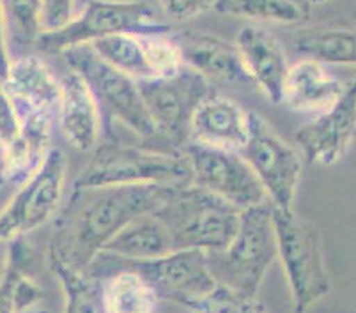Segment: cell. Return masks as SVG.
I'll use <instances>...</instances> for the list:
<instances>
[{
  "mask_svg": "<svg viewBox=\"0 0 356 313\" xmlns=\"http://www.w3.org/2000/svg\"><path fill=\"white\" fill-rule=\"evenodd\" d=\"M174 189L158 184L73 188L55 214L48 259L86 273L121 228L153 212Z\"/></svg>",
  "mask_w": 356,
  "mask_h": 313,
  "instance_id": "1",
  "label": "cell"
},
{
  "mask_svg": "<svg viewBox=\"0 0 356 313\" xmlns=\"http://www.w3.org/2000/svg\"><path fill=\"white\" fill-rule=\"evenodd\" d=\"M158 184L183 188L192 184V169L183 151L154 145H128L115 140L98 144L73 188Z\"/></svg>",
  "mask_w": 356,
  "mask_h": 313,
  "instance_id": "2",
  "label": "cell"
},
{
  "mask_svg": "<svg viewBox=\"0 0 356 313\" xmlns=\"http://www.w3.org/2000/svg\"><path fill=\"white\" fill-rule=\"evenodd\" d=\"M177 250L218 251L227 248L241 211L195 184L176 188L154 209Z\"/></svg>",
  "mask_w": 356,
  "mask_h": 313,
  "instance_id": "3",
  "label": "cell"
},
{
  "mask_svg": "<svg viewBox=\"0 0 356 313\" xmlns=\"http://www.w3.org/2000/svg\"><path fill=\"white\" fill-rule=\"evenodd\" d=\"M278 257L270 202L241 211L239 227L227 248L208 251L206 260L216 285L257 296L264 274Z\"/></svg>",
  "mask_w": 356,
  "mask_h": 313,
  "instance_id": "4",
  "label": "cell"
},
{
  "mask_svg": "<svg viewBox=\"0 0 356 313\" xmlns=\"http://www.w3.org/2000/svg\"><path fill=\"white\" fill-rule=\"evenodd\" d=\"M60 55L67 67L86 82L98 105L102 128L105 126L106 133H110V124L119 121L142 140L158 138L137 80L106 64L90 44L66 48Z\"/></svg>",
  "mask_w": 356,
  "mask_h": 313,
  "instance_id": "5",
  "label": "cell"
},
{
  "mask_svg": "<svg viewBox=\"0 0 356 313\" xmlns=\"http://www.w3.org/2000/svg\"><path fill=\"white\" fill-rule=\"evenodd\" d=\"M273 225L278 259L289 283L294 313H307L332 290L321 235L316 225L294 211L273 208Z\"/></svg>",
  "mask_w": 356,
  "mask_h": 313,
  "instance_id": "6",
  "label": "cell"
},
{
  "mask_svg": "<svg viewBox=\"0 0 356 313\" xmlns=\"http://www.w3.org/2000/svg\"><path fill=\"white\" fill-rule=\"evenodd\" d=\"M2 89L18 115L32 154L43 160L51 147L55 126H59L60 82L40 57L24 55L11 60Z\"/></svg>",
  "mask_w": 356,
  "mask_h": 313,
  "instance_id": "7",
  "label": "cell"
},
{
  "mask_svg": "<svg viewBox=\"0 0 356 313\" xmlns=\"http://www.w3.org/2000/svg\"><path fill=\"white\" fill-rule=\"evenodd\" d=\"M114 269L134 271L153 287L158 298L177 303L184 308L208 296L216 287L206 253L200 250H177L147 260H124L99 253L86 273L99 280Z\"/></svg>",
  "mask_w": 356,
  "mask_h": 313,
  "instance_id": "8",
  "label": "cell"
},
{
  "mask_svg": "<svg viewBox=\"0 0 356 313\" xmlns=\"http://www.w3.org/2000/svg\"><path fill=\"white\" fill-rule=\"evenodd\" d=\"M170 27L156 20L151 6L138 0H86L76 18L57 32H43L35 48L47 53H60L66 48L92 44L114 34H168Z\"/></svg>",
  "mask_w": 356,
  "mask_h": 313,
  "instance_id": "9",
  "label": "cell"
},
{
  "mask_svg": "<svg viewBox=\"0 0 356 313\" xmlns=\"http://www.w3.org/2000/svg\"><path fill=\"white\" fill-rule=\"evenodd\" d=\"M137 85L158 138L168 147L183 151L188 144L193 114L200 103L215 94V85L188 66L170 75L137 80Z\"/></svg>",
  "mask_w": 356,
  "mask_h": 313,
  "instance_id": "10",
  "label": "cell"
},
{
  "mask_svg": "<svg viewBox=\"0 0 356 313\" xmlns=\"http://www.w3.org/2000/svg\"><path fill=\"white\" fill-rule=\"evenodd\" d=\"M66 170V154L59 147H50L40 167L0 211V244L24 237L57 214L63 202Z\"/></svg>",
  "mask_w": 356,
  "mask_h": 313,
  "instance_id": "11",
  "label": "cell"
},
{
  "mask_svg": "<svg viewBox=\"0 0 356 313\" xmlns=\"http://www.w3.org/2000/svg\"><path fill=\"white\" fill-rule=\"evenodd\" d=\"M241 156L257 176L270 204L282 211H293L303 158L254 112H248V138Z\"/></svg>",
  "mask_w": 356,
  "mask_h": 313,
  "instance_id": "12",
  "label": "cell"
},
{
  "mask_svg": "<svg viewBox=\"0 0 356 313\" xmlns=\"http://www.w3.org/2000/svg\"><path fill=\"white\" fill-rule=\"evenodd\" d=\"M183 153L192 169V184L220 196L239 211L270 202L252 167L238 151L188 142Z\"/></svg>",
  "mask_w": 356,
  "mask_h": 313,
  "instance_id": "13",
  "label": "cell"
},
{
  "mask_svg": "<svg viewBox=\"0 0 356 313\" xmlns=\"http://www.w3.org/2000/svg\"><path fill=\"white\" fill-rule=\"evenodd\" d=\"M294 138L307 163H339L356 140V76L346 83L341 98L303 124Z\"/></svg>",
  "mask_w": 356,
  "mask_h": 313,
  "instance_id": "14",
  "label": "cell"
},
{
  "mask_svg": "<svg viewBox=\"0 0 356 313\" xmlns=\"http://www.w3.org/2000/svg\"><path fill=\"white\" fill-rule=\"evenodd\" d=\"M172 37L179 46L184 66L195 69L213 85L252 83L236 43L195 31H181Z\"/></svg>",
  "mask_w": 356,
  "mask_h": 313,
  "instance_id": "15",
  "label": "cell"
},
{
  "mask_svg": "<svg viewBox=\"0 0 356 313\" xmlns=\"http://www.w3.org/2000/svg\"><path fill=\"white\" fill-rule=\"evenodd\" d=\"M236 46L252 83H255L273 105H280L289 71L280 41L259 25H245L238 32Z\"/></svg>",
  "mask_w": 356,
  "mask_h": 313,
  "instance_id": "16",
  "label": "cell"
},
{
  "mask_svg": "<svg viewBox=\"0 0 356 313\" xmlns=\"http://www.w3.org/2000/svg\"><path fill=\"white\" fill-rule=\"evenodd\" d=\"M248 138V112L225 96L213 94L200 103L190 124L192 144L238 151L245 147Z\"/></svg>",
  "mask_w": 356,
  "mask_h": 313,
  "instance_id": "17",
  "label": "cell"
},
{
  "mask_svg": "<svg viewBox=\"0 0 356 313\" xmlns=\"http://www.w3.org/2000/svg\"><path fill=\"white\" fill-rule=\"evenodd\" d=\"M60 82L59 128L74 149L90 153L102 135V115L86 82L67 71Z\"/></svg>",
  "mask_w": 356,
  "mask_h": 313,
  "instance_id": "18",
  "label": "cell"
},
{
  "mask_svg": "<svg viewBox=\"0 0 356 313\" xmlns=\"http://www.w3.org/2000/svg\"><path fill=\"white\" fill-rule=\"evenodd\" d=\"M344 87L346 83L330 75L321 62L303 59L287 71L280 105L302 114L319 115L341 98Z\"/></svg>",
  "mask_w": 356,
  "mask_h": 313,
  "instance_id": "19",
  "label": "cell"
},
{
  "mask_svg": "<svg viewBox=\"0 0 356 313\" xmlns=\"http://www.w3.org/2000/svg\"><path fill=\"white\" fill-rule=\"evenodd\" d=\"M176 251L167 227L154 212L137 216L112 237L102 253L124 260H147Z\"/></svg>",
  "mask_w": 356,
  "mask_h": 313,
  "instance_id": "20",
  "label": "cell"
},
{
  "mask_svg": "<svg viewBox=\"0 0 356 313\" xmlns=\"http://www.w3.org/2000/svg\"><path fill=\"white\" fill-rule=\"evenodd\" d=\"M105 313H156L158 294L129 269H114L98 280Z\"/></svg>",
  "mask_w": 356,
  "mask_h": 313,
  "instance_id": "21",
  "label": "cell"
},
{
  "mask_svg": "<svg viewBox=\"0 0 356 313\" xmlns=\"http://www.w3.org/2000/svg\"><path fill=\"white\" fill-rule=\"evenodd\" d=\"M0 149L4 154L6 176L11 183H24L43 160L32 154L24 130L8 94L0 85Z\"/></svg>",
  "mask_w": 356,
  "mask_h": 313,
  "instance_id": "22",
  "label": "cell"
},
{
  "mask_svg": "<svg viewBox=\"0 0 356 313\" xmlns=\"http://www.w3.org/2000/svg\"><path fill=\"white\" fill-rule=\"evenodd\" d=\"M298 53L321 64L356 66V27L316 28L294 37Z\"/></svg>",
  "mask_w": 356,
  "mask_h": 313,
  "instance_id": "23",
  "label": "cell"
},
{
  "mask_svg": "<svg viewBox=\"0 0 356 313\" xmlns=\"http://www.w3.org/2000/svg\"><path fill=\"white\" fill-rule=\"evenodd\" d=\"M215 11L254 22L303 25L310 20V0H216Z\"/></svg>",
  "mask_w": 356,
  "mask_h": 313,
  "instance_id": "24",
  "label": "cell"
},
{
  "mask_svg": "<svg viewBox=\"0 0 356 313\" xmlns=\"http://www.w3.org/2000/svg\"><path fill=\"white\" fill-rule=\"evenodd\" d=\"M0 11L11 60L29 55L43 34L41 0H0Z\"/></svg>",
  "mask_w": 356,
  "mask_h": 313,
  "instance_id": "25",
  "label": "cell"
},
{
  "mask_svg": "<svg viewBox=\"0 0 356 313\" xmlns=\"http://www.w3.org/2000/svg\"><path fill=\"white\" fill-rule=\"evenodd\" d=\"M90 46L95 48L96 53L106 64H110L124 75L131 76V78L144 80L154 76L153 69L149 66L140 35L114 34L95 41Z\"/></svg>",
  "mask_w": 356,
  "mask_h": 313,
  "instance_id": "26",
  "label": "cell"
},
{
  "mask_svg": "<svg viewBox=\"0 0 356 313\" xmlns=\"http://www.w3.org/2000/svg\"><path fill=\"white\" fill-rule=\"evenodd\" d=\"M51 273L64 292V313H105L99 294V282L82 271L71 269L59 260H50Z\"/></svg>",
  "mask_w": 356,
  "mask_h": 313,
  "instance_id": "27",
  "label": "cell"
},
{
  "mask_svg": "<svg viewBox=\"0 0 356 313\" xmlns=\"http://www.w3.org/2000/svg\"><path fill=\"white\" fill-rule=\"evenodd\" d=\"M188 310L197 313H266L257 296H247L222 285H216L208 296L193 301Z\"/></svg>",
  "mask_w": 356,
  "mask_h": 313,
  "instance_id": "28",
  "label": "cell"
},
{
  "mask_svg": "<svg viewBox=\"0 0 356 313\" xmlns=\"http://www.w3.org/2000/svg\"><path fill=\"white\" fill-rule=\"evenodd\" d=\"M31 262V250L25 246L22 237L8 243V271L0 283V313H18L15 303V285L20 274L29 273Z\"/></svg>",
  "mask_w": 356,
  "mask_h": 313,
  "instance_id": "29",
  "label": "cell"
},
{
  "mask_svg": "<svg viewBox=\"0 0 356 313\" xmlns=\"http://www.w3.org/2000/svg\"><path fill=\"white\" fill-rule=\"evenodd\" d=\"M140 40L154 76L170 75L184 66L179 46L174 41L172 34L140 35Z\"/></svg>",
  "mask_w": 356,
  "mask_h": 313,
  "instance_id": "30",
  "label": "cell"
},
{
  "mask_svg": "<svg viewBox=\"0 0 356 313\" xmlns=\"http://www.w3.org/2000/svg\"><path fill=\"white\" fill-rule=\"evenodd\" d=\"M74 0H41L43 32H57L73 20Z\"/></svg>",
  "mask_w": 356,
  "mask_h": 313,
  "instance_id": "31",
  "label": "cell"
},
{
  "mask_svg": "<svg viewBox=\"0 0 356 313\" xmlns=\"http://www.w3.org/2000/svg\"><path fill=\"white\" fill-rule=\"evenodd\" d=\"M165 15L177 22L190 20L202 12L215 9L216 0H158Z\"/></svg>",
  "mask_w": 356,
  "mask_h": 313,
  "instance_id": "32",
  "label": "cell"
},
{
  "mask_svg": "<svg viewBox=\"0 0 356 313\" xmlns=\"http://www.w3.org/2000/svg\"><path fill=\"white\" fill-rule=\"evenodd\" d=\"M11 67V55L8 50V41H6L4 20H2V11H0V85L6 82Z\"/></svg>",
  "mask_w": 356,
  "mask_h": 313,
  "instance_id": "33",
  "label": "cell"
},
{
  "mask_svg": "<svg viewBox=\"0 0 356 313\" xmlns=\"http://www.w3.org/2000/svg\"><path fill=\"white\" fill-rule=\"evenodd\" d=\"M6 271H8V248L0 246V283L4 280Z\"/></svg>",
  "mask_w": 356,
  "mask_h": 313,
  "instance_id": "34",
  "label": "cell"
},
{
  "mask_svg": "<svg viewBox=\"0 0 356 313\" xmlns=\"http://www.w3.org/2000/svg\"><path fill=\"white\" fill-rule=\"evenodd\" d=\"M4 183H8V176H6V163H4V154L0 149V186Z\"/></svg>",
  "mask_w": 356,
  "mask_h": 313,
  "instance_id": "35",
  "label": "cell"
},
{
  "mask_svg": "<svg viewBox=\"0 0 356 313\" xmlns=\"http://www.w3.org/2000/svg\"><path fill=\"white\" fill-rule=\"evenodd\" d=\"M22 313H50V312H48V310H41V308H34V306H32V308H29V310H25V312H22Z\"/></svg>",
  "mask_w": 356,
  "mask_h": 313,
  "instance_id": "36",
  "label": "cell"
},
{
  "mask_svg": "<svg viewBox=\"0 0 356 313\" xmlns=\"http://www.w3.org/2000/svg\"><path fill=\"white\" fill-rule=\"evenodd\" d=\"M325 2H328V0H310V4H312V6H319V4H325Z\"/></svg>",
  "mask_w": 356,
  "mask_h": 313,
  "instance_id": "37",
  "label": "cell"
},
{
  "mask_svg": "<svg viewBox=\"0 0 356 313\" xmlns=\"http://www.w3.org/2000/svg\"><path fill=\"white\" fill-rule=\"evenodd\" d=\"M82 2H86V0H82Z\"/></svg>",
  "mask_w": 356,
  "mask_h": 313,
  "instance_id": "38",
  "label": "cell"
}]
</instances>
